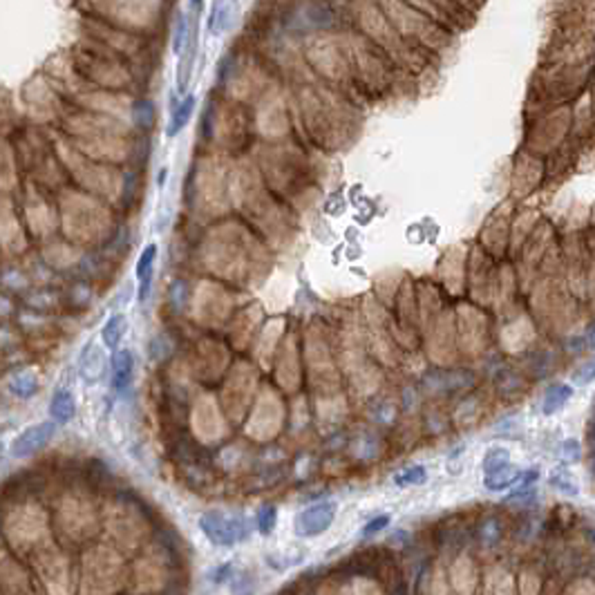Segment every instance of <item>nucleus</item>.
<instances>
[{
  "mask_svg": "<svg viewBox=\"0 0 595 595\" xmlns=\"http://www.w3.org/2000/svg\"><path fill=\"white\" fill-rule=\"evenodd\" d=\"M200 528L215 546H236L247 537V521L240 515H229L222 510H209L200 517Z\"/></svg>",
  "mask_w": 595,
  "mask_h": 595,
  "instance_id": "nucleus-1",
  "label": "nucleus"
},
{
  "mask_svg": "<svg viewBox=\"0 0 595 595\" xmlns=\"http://www.w3.org/2000/svg\"><path fill=\"white\" fill-rule=\"evenodd\" d=\"M336 517V503L333 501H318L306 506L304 510L298 512L293 530L298 537H318L324 530H329Z\"/></svg>",
  "mask_w": 595,
  "mask_h": 595,
  "instance_id": "nucleus-2",
  "label": "nucleus"
},
{
  "mask_svg": "<svg viewBox=\"0 0 595 595\" xmlns=\"http://www.w3.org/2000/svg\"><path fill=\"white\" fill-rule=\"evenodd\" d=\"M56 426H59L56 421H45V423H36V426L25 428L21 435L12 441V455L18 459H25V457L41 452L52 441Z\"/></svg>",
  "mask_w": 595,
  "mask_h": 595,
  "instance_id": "nucleus-3",
  "label": "nucleus"
},
{
  "mask_svg": "<svg viewBox=\"0 0 595 595\" xmlns=\"http://www.w3.org/2000/svg\"><path fill=\"white\" fill-rule=\"evenodd\" d=\"M240 18V5L238 0H213L211 16H209V32L213 36H224L236 27Z\"/></svg>",
  "mask_w": 595,
  "mask_h": 595,
  "instance_id": "nucleus-4",
  "label": "nucleus"
},
{
  "mask_svg": "<svg viewBox=\"0 0 595 595\" xmlns=\"http://www.w3.org/2000/svg\"><path fill=\"white\" fill-rule=\"evenodd\" d=\"M134 372V358L130 349H116L112 356V387L116 392H123L130 387Z\"/></svg>",
  "mask_w": 595,
  "mask_h": 595,
  "instance_id": "nucleus-5",
  "label": "nucleus"
},
{
  "mask_svg": "<svg viewBox=\"0 0 595 595\" xmlns=\"http://www.w3.org/2000/svg\"><path fill=\"white\" fill-rule=\"evenodd\" d=\"M155 260H157V247L148 244L141 251V258L137 260V280H139V300H148L150 286H152V273H155Z\"/></svg>",
  "mask_w": 595,
  "mask_h": 595,
  "instance_id": "nucleus-6",
  "label": "nucleus"
},
{
  "mask_svg": "<svg viewBox=\"0 0 595 595\" xmlns=\"http://www.w3.org/2000/svg\"><path fill=\"white\" fill-rule=\"evenodd\" d=\"M195 105H197L195 94H186V96H184V101H179L177 105H173V110H170L168 128H166V134H168V137H177V134L186 128L188 121H191L193 112H195Z\"/></svg>",
  "mask_w": 595,
  "mask_h": 595,
  "instance_id": "nucleus-7",
  "label": "nucleus"
},
{
  "mask_svg": "<svg viewBox=\"0 0 595 595\" xmlns=\"http://www.w3.org/2000/svg\"><path fill=\"white\" fill-rule=\"evenodd\" d=\"M519 477H521V470L517 466H512V463H506V466H501V468H497V470H492V472H486V477H483V486L488 490H492V492H499V490H506V488H512V486H515L517 481H519Z\"/></svg>",
  "mask_w": 595,
  "mask_h": 595,
  "instance_id": "nucleus-8",
  "label": "nucleus"
},
{
  "mask_svg": "<svg viewBox=\"0 0 595 595\" xmlns=\"http://www.w3.org/2000/svg\"><path fill=\"white\" fill-rule=\"evenodd\" d=\"M195 36H197V30L191 32V39H188L182 56H179V65H177V92H182V94L188 90V83H191V72L195 65V52H197Z\"/></svg>",
  "mask_w": 595,
  "mask_h": 595,
  "instance_id": "nucleus-9",
  "label": "nucleus"
},
{
  "mask_svg": "<svg viewBox=\"0 0 595 595\" xmlns=\"http://www.w3.org/2000/svg\"><path fill=\"white\" fill-rule=\"evenodd\" d=\"M74 412H76V403H74V396H72L70 390H59L52 396L50 419L56 421L59 426H65V423L74 419Z\"/></svg>",
  "mask_w": 595,
  "mask_h": 595,
  "instance_id": "nucleus-10",
  "label": "nucleus"
},
{
  "mask_svg": "<svg viewBox=\"0 0 595 595\" xmlns=\"http://www.w3.org/2000/svg\"><path fill=\"white\" fill-rule=\"evenodd\" d=\"M573 396V387L566 385V383H555L546 390L544 394V401H542V412L546 417H553V414L562 412L564 405L571 401Z\"/></svg>",
  "mask_w": 595,
  "mask_h": 595,
  "instance_id": "nucleus-11",
  "label": "nucleus"
},
{
  "mask_svg": "<svg viewBox=\"0 0 595 595\" xmlns=\"http://www.w3.org/2000/svg\"><path fill=\"white\" fill-rule=\"evenodd\" d=\"M125 324H128V322H125V315H121V313L110 315L107 322L103 324L101 338H103V345L110 351H116V347H119V342H121L123 333H125Z\"/></svg>",
  "mask_w": 595,
  "mask_h": 595,
  "instance_id": "nucleus-12",
  "label": "nucleus"
},
{
  "mask_svg": "<svg viewBox=\"0 0 595 595\" xmlns=\"http://www.w3.org/2000/svg\"><path fill=\"white\" fill-rule=\"evenodd\" d=\"M9 390H12L18 399H30V396H34L36 390H39V383H36V376L32 372H18L12 378V383H9Z\"/></svg>",
  "mask_w": 595,
  "mask_h": 595,
  "instance_id": "nucleus-13",
  "label": "nucleus"
},
{
  "mask_svg": "<svg viewBox=\"0 0 595 595\" xmlns=\"http://www.w3.org/2000/svg\"><path fill=\"white\" fill-rule=\"evenodd\" d=\"M188 39H191V27H188V18L184 12H177L175 14V30H173V52L175 56L179 59L182 52L186 48Z\"/></svg>",
  "mask_w": 595,
  "mask_h": 595,
  "instance_id": "nucleus-14",
  "label": "nucleus"
},
{
  "mask_svg": "<svg viewBox=\"0 0 595 595\" xmlns=\"http://www.w3.org/2000/svg\"><path fill=\"white\" fill-rule=\"evenodd\" d=\"M548 483H551L553 488H557L560 492L569 494V497H578V494H580L578 483L571 479V474H569L566 468H555V470L551 472V477H548Z\"/></svg>",
  "mask_w": 595,
  "mask_h": 595,
  "instance_id": "nucleus-15",
  "label": "nucleus"
},
{
  "mask_svg": "<svg viewBox=\"0 0 595 595\" xmlns=\"http://www.w3.org/2000/svg\"><path fill=\"white\" fill-rule=\"evenodd\" d=\"M132 119L141 130H148L150 125L155 123V103H152L150 98H141V101H137L132 107Z\"/></svg>",
  "mask_w": 595,
  "mask_h": 595,
  "instance_id": "nucleus-16",
  "label": "nucleus"
},
{
  "mask_svg": "<svg viewBox=\"0 0 595 595\" xmlns=\"http://www.w3.org/2000/svg\"><path fill=\"white\" fill-rule=\"evenodd\" d=\"M428 481V470L426 466H410L401 470L399 474L394 477V483L396 486H421Z\"/></svg>",
  "mask_w": 595,
  "mask_h": 595,
  "instance_id": "nucleus-17",
  "label": "nucleus"
},
{
  "mask_svg": "<svg viewBox=\"0 0 595 595\" xmlns=\"http://www.w3.org/2000/svg\"><path fill=\"white\" fill-rule=\"evenodd\" d=\"M510 463V455L506 448H490L488 455L483 459V472H492L497 468Z\"/></svg>",
  "mask_w": 595,
  "mask_h": 595,
  "instance_id": "nucleus-18",
  "label": "nucleus"
},
{
  "mask_svg": "<svg viewBox=\"0 0 595 595\" xmlns=\"http://www.w3.org/2000/svg\"><path fill=\"white\" fill-rule=\"evenodd\" d=\"M258 530L262 535H271L275 530L278 524V508L275 506H264L262 510L258 512Z\"/></svg>",
  "mask_w": 595,
  "mask_h": 595,
  "instance_id": "nucleus-19",
  "label": "nucleus"
},
{
  "mask_svg": "<svg viewBox=\"0 0 595 595\" xmlns=\"http://www.w3.org/2000/svg\"><path fill=\"white\" fill-rule=\"evenodd\" d=\"M479 537L483 544H497L501 537V526L497 519H486L479 526Z\"/></svg>",
  "mask_w": 595,
  "mask_h": 595,
  "instance_id": "nucleus-20",
  "label": "nucleus"
},
{
  "mask_svg": "<svg viewBox=\"0 0 595 595\" xmlns=\"http://www.w3.org/2000/svg\"><path fill=\"white\" fill-rule=\"evenodd\" d=\"M595 381V356L589 358L578 372H573V383L575 385H589Z\"/></svg>",
  "mask_w": 595,
  "mask_h": 595,
  "instance_id": "nucleus-21",
  "label": "nucleus"
},
{
  "mask_svg": "<svg viewBox=\"0 0 595 595\" xmlns=\"http://www.w3.org/2000/svg\"><path fill=\"white\" fill-rule=\"evenodd\" d=\"M582 457V448L575 439H566L562 443V459L564 463H578Z\"/></svg>",
  "mask_w": 595,
  "mask_h": 595,
  "instance_id": "nucleus-22",
  "label": "nucleus"
},
{
  "mask_svg": "<svg viewBox=\"0 0 595 595\" xmlns=\"http://www.w3.org/2000/svg\"><path fill=\"white\" fill-rule=\"evenodd\" d=\"M387 524H390V515H378V517L367 521V526L363 528V535H365V537H372V535H376V533H381V530H383Z\"/></svg>",
  "mask_w": 595,
  "mask_h": 595,
  "instance_id": "nucleus-23",
  "label": "nucleus"
},
{
  "mask_svg": "<svg viewBox=\"0 0 595 595\" xmlns=\"http://www.w3.org/2000/svg\"><path fill=\"white\" fill-rule=\"evenodd\" d=\"M587 345L595 349V324H591V329L587 331Z\"/></svg>",
  "mask_w": 595,
  "mask_h": 595,
  "instance_id": "nucleus-24",
  "label": "nucleus"
}]
</instances>
